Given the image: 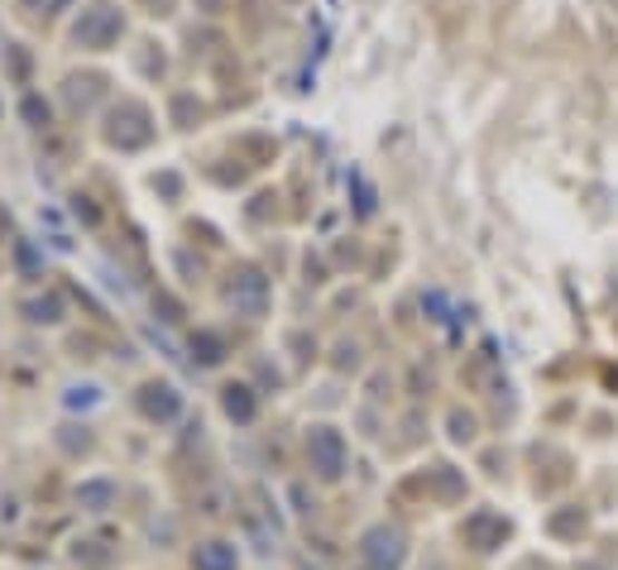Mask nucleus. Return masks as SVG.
<instances>
[{"label":"nucleus","instance_id":"nucleus-1","mask_svg":"<svg viewBox=\"0 0 618 570\" xmlns=\"http://www.w3.org/2000/svg\"><path fill=\"white\" fill-rule=\"evenodd\" d=\"M360 566L364 570H403L408 566V532L399 522H374L360 532Z\"/></svg>","mask_w":618,"mask_h":570},{"label":"nucleus","instance_id":"nucleus-2","mask_svg":"<svg viewBox=\"0 0 618 570\" xmlns=\"http://www.w3.org/2000/svg\"><path fill=\"white\" fill-rule=\"evenodd\" d=\"M307 465L316 480H326V484H336L345 465H351V446H345V436L336 432V426H326V422H316L307 426Z\"/></svg>","mask_w":618,"mask_h":570},{"label":"nucleus","instance_id":"nucleus-3","mask_svg":"<svg viewBox=\"0 0 618 570\" xmlns=\"http://www.w3.org/2000/svg\"><path fill=\"white\" fill-rule=\"evenodd\" d=\"M120 35H125V14L116 6H91V10H82V20L72 24L77 49H110Z\"/></svg>","mask_w":618,"mask_h":570},{"label":"nucleus","instance_id":"nucleus-4","mask_svg":"<svg viewBox=\"0 0 618 570\" xmlns=\"http://www.w3.org/2000/svg\"><path fill=\"white\" fill-rule=\"evenodd\" d=\"M110 145H120V149H145L149 139H154V125H149V110L145 106H135V101H125L116 116H110Z\"/></svg>","mask_w":618,"mask_h":570},{"label":"nucleus","instance_id":"nucleus-5","mask_svg":"<svg viewBox=\"0 0 618 570\" xmlns=\"http://www.w3.org/2000/svg\"><path fill=\"white\" fill-rule=\"evenodd\" d=\"M226 303L235 312H245V316H264V307H268V278L259 274V268H241V274H230Z\"/></svg>","mask_w":618,"mask_h":570},{"label":"nucleus","instance_id":"nucleus-6","mask_svg":"<svg viewBox=\"0 0 618 570\" xmlns=\"http://www.w3.org/2000/svg\"><path fill=\"white\" fill-rule=\"evenodd\" d=\"M509 532H513V522L503 518V513H494V509H474V513L465 518V542H470L474 551H484V557L509 542Z\"/></svg>","mask_w":618,"mask_h":570},{"label":"nucleus","instance_id":"nucleus-7","mask_svg":"<svg viewBox=\"0 0 618 570\" xmlns=\"http://www.w3.org/2000/svg\"><path fill=\"white\" fill-rule=\"evenodd\" d=\"M139 413H145L149 422H178L183 393L173 384H145V389H139Z\"/></svg>","mask_w":618,"mask_h":570},{"label":"nucleus","instance_id":"nucleus-8","mask_svg":"<svg viewBox=\"0 0 618 570\" xmlns=\"http://www.w3.org/2000/svg\"><path fill=\"white\" fill-rule=\"evenodd\" d=\"M193 570H241V547L226 542V537L197 542L193 547Z\"/></svg>","mask_w":618,"mask_h":570},{"label":"nucleus","instance_id":"nucleus-9","mask_svg":"<svg viewBox=\"0 0 618 570\" xmlns=\"http://www.w3.org/2000/svg\"><path fill=\"white\" fill-rule=\"evenodd\" d=\"M116 499H120L116 480H82V484H77V509H87V513L116 509Z\"/></svg>","mask_w":618,"mask_h":570},{"label":"nucleus","instance_id":"nucleus-10","mask_svg":"<svg viewBox=\"0 0 618 570\" xmlns=\"http://www.w3.org/2000/svg\"><path fill=\"white\" fill-rule=\"evenodd\" d=\"M220 407H226L230 422L249 426V422H255V413H259V399H255V389H249V384H230L226 393H220Z\"/></svg>","mask_w":618,"mask_h":570},{"label":"nucleus","instance_id":"nucleus-11","mask_svg":"<svg viewBox=\"0 0 618 570\" xmlns=\"http://www.w3.org/2000/svg\"><path fill=\"white\" fill-rule=\"evenodd\" d=\"M193 360H197V364H206V370H212V364H220V360H226V341H220L216 331H197V336H193Z\"/></svg>","mask_w":618,"mask_h":570},{"label":"nucleus","instance_id":"nucleus-12","mask_svg":"<svg viewBox=\"0 0 618 570\" xmlns=\"http://www.w3.org/2000/svg\"><path fill=\"white\" fill-rule=\"evenodd\" d=\"M29 322H39V326H58L62 322V297H43V303H29Z\"/></svg>","mask_w":618,"mask_h":570},{"label":"nucleus","instance_id":"nucleus-13","mask_svg":"<svg viewBox=\"0 0 618 570\" xmlns=\"http://www.w3.org/2000/svg\"><path fill=\"white\" fill-rule=\"evenodd\" d=\"M62 403H68V407H91V403H101V389L97 384H72L68 393H62Z\"/></svg>","mask_w":618,"mask_h":570},{"label":"nucleus","instance_id":"nucleus-14","mask_svg":"<svg viewBox=\"0 0 618 570\" xmlns=\"http://www.w3.org/2000/svg\"><path fill=\"white\" fill-rule=\"evenodd\" d=\"M451 441H474V417L470 413H451Z\"/></svg>","mask_w":618,"mask_h":570},{"label":"nucleus","instance_id":"nucleus-15","mask_svg":"<svg viewBox=\"0 0 618 570\" xmlns=\"http://www.w3.org/2000/svg\"><path fill=\"white\" fill-rule=\"evenodd\" d=\"M580 528H585V513H580V509H576V513L551 518V532H561V537H566V532H580Z\"/></svg>","mask_w":618,"mask_h":570},{"label":"nucleus","instance_id":"nucleus-16","mask_svg":"<svg viewBox=\"0 0 618 570\" xmlns=\"http://www.w3.org/2000/svg\"><path fill=\"white\" fill-rule=\"evenodd\" d=\"M29 6H35V10H43V14H58V10H68L72 0H29Z\"/></svg>","mask_w":618,"mask_h":570}]
</instances>
